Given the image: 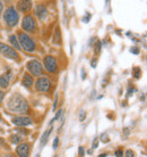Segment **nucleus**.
Instances as JSON below:
<instances>
[{
    "label": "nucleus",
    "instance_id": "1",
    "mask_svg": "<svg viewBox=\"0 0 147 157\" xmlns=\"http://www.w3.org/2000/svg\"><path fill=\"white\" fill-rule=\"evenodd\" d=\"M7 108L12 113H18V114H25L30 110L28 102L20 94H14L10 96V98L7 101Z\"/></svg>",
    "mask_w": 147,
    "mask_h": 157
},
{
    "label": "nucleus",
    "instance_id": "2",
    "mask_svg": "<svg viewBox=\"0 0 147 157\" xmlns=\"http://www.w3.org/2000/svg\"><path fill=\"white\" fill-rule=\"evenodd\" d=\"M17 39H18V43H20V49H23V50L27 51V52H33V51H35V49H36V43H35L34 39L32 36H28L27 33L20 32Z\"/></svg>",
    "mask_w": 147,
    "mask_h": 157
},
{
    "label": "nucleus",
    "instance_id": "3",
    "mask_svg": "<svg viewBox=\"0 0 147 157\" xmlns=\"http://www.w3.org/2000/svg\"><path fill=\"white\" fill-rule=\"evenodd\" d=\"M4 21L8 28H14L20 22V14L14 6H9L4 12Z\"/></svg>",
    "mask_w": 147,
    "mask_h": 157
},
{
    "label": "nucleus",
    "instance_id": "4",
    "mask_svg": "<svg viewBox=\"0 0 147 157\" xmlns=\"http://www.w3.org/2000/svg\"><path fill=\"white\" fill-rule=\"evenodd\" d=\"M27 71L31 73V75L33 76H43V73H44V68H43L42 63L38 60V59H32L27 63Z\"/></svg>",
    "mask_w": 147,
    "mask_h": 157
},
{
    "label": "nucleus",
    "instance_id": "5",
    "mask_svg": "<svg viewBox=\"0 0 147 157\" xmlns=\"http://www.w3.org/2000/svg\"><path fill=\"white\" fill-rule=\"evenodd\" d=\"M22 28H23L24 31L30 32V33H33V32L36 31L38 29V24H36V20L35 17L31 14H27L23 17V21H22Z\"/></svg>",
    "mask_w": 147,
    "mask_h": 157
},
{
    "label": "nucleus",
    "instance_id": "6",
    "mask_svg": "<svg viewBox=\"0 0 147 157\" xmlns=\"http://www.w3.org/2000/svg\"><path fill=\"white\" fill-rule=\"evenodd\" d=\"M0 54L8 59L20 62V55H18V52L15 49H13L10 46L6 44V43L0 42Z\"/></svg>",
    "mask_w": 147,
    "mask_h": 157
},
{
    "label": "nucleus",
    "instance_id": "7",
    "mask_svg": "<svg viewBox=\"0 0 147 157\" xmlns=\"http://www.w3.org/2000/svg\"><path fill=\"white\" fill-rule=\"evenodd\" d=\"M43 68H45V71L49 73H56L58 71V63H57V59L54 58L53 56L48 55L44 57L43 59Z\"/></svg>",
    "mask_w": 147,
    "mask_h": 157
},
{
    "label": "nucleus",
    "instance_id": "8",
    "mask_svg": "<svg viewBox=\"0 0 147 157\" xmlns=\"http://www.w3.org/2000/svg\"><path fill=\"white\" fill-rule=\"evenodd\" d=\"M51 86H52L51 81L48 78H44V76L39 78L36 80V82H35V89H36V91L44 92V94H47V92L50 91Z\"/></svg>",
    "mask_w": 147,
    "mask_h": 157
},
{
    "label": "nucleus",
    "instance_id": "9",
    "mask_svg": "<svg viewBox=\"0 0 147 157\" xmlns=\"http://www.w3.org/2000/svg\"><path fill=\"white\" fill-rule=\"evenodd\" d=\"M13 123L15 125L20 126V128H25V126L32 125L33 121L28 116H15V117L13 118Z\"/></svg>",
    "mask_w": 147,
    "mask_h": 157
},
{
    "label": "nucleus",
    "instance_id": "10",
    "mask_svg": "<svg viewBox=\"0 0 147 157\" xmlns=\"http://www.w3.org/2000/svg\"><path fill=\"white\" fill-rule=\"evenodd\" d=\"M30 151H31V147H30V144H27V142H20L16 147V153L18 157H28Z\"/></svg>",
    "mask_w": 147,
    "mask_h": 157
},
{
    "label": "nucleus",
    "instance_id": "11",
    "mask_svg": "<svg viewBox=\"0 0 147 157\" xmlns=\"http://www.w3.org/2000/svg\"><path fill=\"white\" fill-rule=\"evenodd\" d=\"M48 14H49V12H48L47 6H44V5H42V4L35 6V15L38 16V18H39L40 21L45 20Z\"/></svg>",
    "mask_w": 147,
    "mask_h": 157
},
{
    "label": "nucleus",
    "instance_id": "12",
    "mask_svg": "<svg viewBox=\"0 0 147 157\" xmlns=\"http://www.w3.org/2000/svg\"><path fill=\"white\" fill-rule=\"evenodd\" d=\"M17 9L20 13H28L32 9V1L30 0H24V1H18L17 4Z\"/></svg>",
    "mask_w": 147,
    "mask_h": 157
},
{
    "label": "nucleus",
    "instance_id": "13",
    "mask_svg": "<svg viewBox=\"0 0 147 157\" xmlns=\"http://www.w3.org/2000/svg\"><path fill=\"white\" fill-rule=\"evenodd\" d=\"M22 84H23L25 88L30 89V88L33 86V76H32L30 73H24L23 80H22Z\"/></svg>",
    "mask_w": 147,
    "mask_h": 157
},
{
    "label": "nucleus",
    "instance_id": "14",
    "mask_svg": "<svg viewBox=\"0 0 147 157\" xmlns=\"http://www.w3.org/2000/svg\"><path fill=\"white\" fill-rule=\"evenodd\" d=\"M9 42H10V44H12L13 49H15L16 51H17V50H22V49H20V43H18L17 36H15V34H12V36H9Z\"/></svg>",
    "mask_w": 147,
    "mask_h": 157
},
{
    "label": "nucleus",
    "instance_id": "15",
    "mask_svg": "<svg viewBox=\"0 0 147 157\" xmlns=\"http://www.w3.org/2000/svg\"><path fill=\"white\" fill-rule=\"evenodd\" d=\"M51 132H52V125H51V128H49V129H48L47 131L42 134L41 141H40V146H41V147H43V146L48 142V139H49V136L51 134Z\"/></svg>",
    "mask_w": 147,
    "mask_h": 157
},
{
    "label": "nucleus",
    "instance_id": "16",
    "mask_svg": "<svg viewBox=\"0 0 147 157\" xmlns=\"http://www.w3.org/2000/svg\"><path fill=\"white\" fill-rule=\"evenodd\" d=\"M8 86H9V80L6 78L4 75L0 76V88L1 89H7Z\"/></svg>",
    "mask_w": 147,
    "mask_h": 157
},
{
    "label": "nucleus",
    "instance_id": "17",
    "mask_svg": "<svg viewBox=\"0 0 147 157\" xmlns=\"http://www.w3.org/2000/svg\"><path fill=\"white\" fill-rule=\"evenodd\" d=\"M20 140H22V138H20L18 134H14V136L10 137V141H12V144L18 145V144H20Z\"/></svg>",
    "mask_w": 147,
    "mask_h": 157
},
{
    "label": "nucleus",
    "instance_id": "18",
    "mask_svg": "<svg viewBox=\"0 0 147 157\" xmlns=\"http://www.w3.org/2000/svg\"><path fill=\"white\" fill-rule=\"evenodd\" d=\"M86 115H87V113H86L84 109H81L79 110V113H78V120L81 122H84L86 118Z\"/></svg>",
    "mask_w": 147,
    "mask_h": 157
},
{
    "label": "nucleus",
    "instance_id": "19",
    "mask_svg": "<svg viewBox=\"0 0 147 157\" xmlns=\"http://www.w3.org/2000/svg\"><path fill=\"white\" fill-rule=\"evenodd\" d=\"M132 73H134V76L136 78H139L142 76V70H140L139 67H135L134 70H132Z\"/></svg>",
    "mask_w": 147,
    "mask_h": 157
},
{
    "label": "nucleus",
    "instance_id": "20",
    "mask_svg": "<svg viewBox=\"0 0 147 157\" xmlns=\"http://www.w3.org/2000/svg\"><path fill=\"white\" fill-rule=\"evenodd\" d=\"M101 141L104 142V144H108V142L110 141L109 134L108 133H102V134H101Z\"/></svg>",
    "mask_w": 147,
    "mask_h": 157
},
{
    "label": "nucleus",
    "instance_id": "21",
    "mask_svg": "<svg viewBox=\"0 0 147 157\" xmlns=\"http://www.w3.org/2000/svg\"><path fill=\"white\" fill-rule=\"evenodd\" d=\"M124 157H135V154L131 149H127L124 153Z\"/></svg>",
    "mask_w": 147,
    "mask_h": 157
},
{
    "label": "nucleus",
    "instance_id": "22",
    "mask_svg": "<svg viewBox=\"0 0 147 157\" xmlns=\"http://www.w3.org/2000/svg\"><path fill=\"white\" fill-rule=\"evenodd\" d=\"M97 146H99V138L95 137L93 140V144H92V149H95V148H97Z\"/></svg>",
    "mask_w": 147,
    "mask_h": 157
},
{
    "label": "nucleus",
    "instance_id": "23",
    "mask_svg": "<svg viewBox=\"0 0 147 157\" xmlns=\"http://www.w3.org/2000/svg\"><path fill=\"white\" fill-rule=\"evenodd\" d=\"M116 156L117 157H124V149H122V148H119V149H117Z\"/></svg>",
    "mask_w": 147,
    "mask_h": 157
},
{
    "label": "nucleus",
    "instance_id": "24",
    "mask_svg": "<svg viewBox=\"0 0 147 157\" xmlns=\"http://www.w3.org/2000/svg\"><path fill=\"white\" fill-rule=\"evenodd\" d=\"M78 153H79V157H84V155H85V148L84 147H79L78 148Z\"/></svg>",
    "mask_w": 147,
    "mask_h": 157
},
{
    "label": "nucleus",
    "instance_id": "25",
    "mask_svg": "<svg viewBox=\"0 0 147 157\" xmlns=\"http://www.w3.org/2000/svg\"><path fill=\"white\" fill-rule=\"evenodd\" d=\"M62 113H63V112H62V109H59L58 112H57V114H56V116H54V121H56V120H59V118L61 117L62 116Z\"/></svg>",
    "mask_w": 147,
    "mask_h": 157
},
{
    "label": "nucleus",
    "instance_id": "26",
    "mask_svg": "<svg viewBox=\"0 0 147 157\" xmlns=\"http://www.w3.org/2000/svg\"><path fill=\"white\" fill-rule=\"evenodd\" d=\"M130 52H132V54H135V55H138L140 51H139V48L138 47H132L131 49H130Z\"/></svg>",
    "mask_w": 147,
    "mask_h": 157
},
{
    "label": "nucleus",
    "instance_id": "27",
    "mask_svg": "<svg viewBox=\"0 0 147 157\" xmlns=\"http://www.w3.org/2000/svg\"><path fill=\"white\" fill-rule=\"evenodd\" d=\"M58 146H59V138L57 137V138H54V141H53V149H57L58 148Z\"/></svg>",
    "mask_w": 147,
    "mask_h": 157
},
{
    "label": "nucleus",
    "instance_id": "28",
    "mask_svg": "<svg viewBox=\"0 0 147 157\" xmlns=\"http://www.w3.org/2000/svg\"><path fill=\"white\" fill-rule=\"evenodd\" d=\"M100 51H101V42H100V41H97L96 44H95V52H97V54H99Z\"/></svg>",
    "mask_w": 147,
    "mask_h": 157
},
{
    "label": "nucleus",
    "instance_id": "29",
    "mask_svg": "<svg viewBox=\"0 0 147 157\" xmlns=\"http://www.w3.org/2000/svg\"><path fill=\"white\" fill-rule=\"evenodd\" d=\"M97 65V58H93L92 59V62H91V66L93 67V68H95Z\"/></svg>",
    "mask_w": 147,
    "mask_h": 157
},
{
    "label": "nucleus",
    "instance_id": "30",
    "mask_svg": "<svg viewBox=\"0 0 147 157\" xmlns=\"http://www.w3.org/2000/svg\"><path fill=\"white\" fill-rule=\"evenodd\" d=\"M57 104H58V96H56V98H54V102H53V106H52V110H56V108H57Z\"/></svg>",
    "mask_w": 147,
    "mask_h": 157
},
{
    "label": "nucleus",
    "instance_id": "31",
    "mask_svg": "<svg viewBox=\"0 0 147 157\" xmlns=\"http://www.w3.org/2000/svg\"><path fill=\"white\" fill-rule=\"evenodd\" d=\"M59 36H60V34H59V30L57 29V30H56V36H54V38H53L54 43H57V39H58Z\"/></svg>",
    "mask_w": 147,
    "mask_h": 157
},
{
    "label": "nucleus",
    "instance_id": "32",
    "mask_svg": "<svg viewBox=\"0 0 147 157\" xmlns=\"http://www.w3.org/2000/svg\"><path fill=\"white\" fill-rule=\"evenodd\" d=\"M89 20H91V15H86L85 17H84V18H83V22H84V23H88L89 22Z\"/></svg>",
    "mask_w": 147,
    "mask_h": 157
},
{
    "label": "nucleus",
    "instance_id": "33",
    "mask_svg": "<svg viewBox=\"0 0 147 157\" xmlns=\"http://www.w3.org/2000/svg\"><path fill=\"white\" fill-rule=\"evenodd\" d=\"M5 98V92L2 90H0V104L2 102V100H4Z\"/></svg>",
    "mask_w": 147,
    "mask_h": 157
},
{
    "label": "nucleus",
    "instance_id": "34",
    "mask_svg": "<svg viewBox=\"0 0 147 157\" xmlns=\"http://www.w3.org/2000/svg\"><path fill=\"white\" fill-rule=\"evenodd\" d=\"M2 13H4V4H2V1H0V16Z\"/></svg>",
    "mask_w": 147,
    "mask_h": 157
},
{
    "label": "nucleus",
    "instance_id": "35",
    "mask_svg": "<svg viewBox=\"0 0 147 157\" xmlns=\"http://www.w3.org/2000/svg\"><path fill=\"white\" fill-rule=\"evenodd\" d=\"M81 78H83V80H85L86 78V73H85V70H84V68H81Z\"/></svg>",
    "mask_w": 147,
    "mask_h": 157
},
{
    "label": "nucleus",
    "instance_id": "36",
    "mask_svg": "<svg viewBox=\"0 0 147 157\" xmlns=\"http://www.w3.org/2000/svg\"><path fill=\"white\" fill-rule=\"evenodd\" d=\"M134 88H129V89H128V96H131V94L132 92H134Z\"/></svg>",
    "mask_w": 147,
    "mask_h": 157
},
{
    "label": "nucleus",
    "instance_id": "37",
    "mask_svg": "<svg viewBox=\"0 0 147 157\" xmlns=\"http://www.w3.org/2000/svg\"><path fill=\"white\" fill-rule=\"evenodd\" d=\"M4 157H16V156L13 155V154H6V155H4Z\"/></svg>",
    "mask_w": 147,
    "mask_h": 157
},
{
    "label": "nucleus",
    "instance_id": "38",
    "mask_svg": "<svg viewBox=\"0 0 147 157\" xmlns=\"http://www.w3.org/2000/svg\"><path fill=\"white\" fill-rule=\"evenodd\" d=\"M99 157H108V154H106V153H103V154H101V155Z\"/></svg>",
    "mask_w": 147,
    "mask_h": 157
},
{
    "label": "nucleus",
    "instance_id": "39",
    "mask_svg": "<svg viewBox=\"0 0 147 157\" xmlns=\"http://www.w3.org/2000/svg\"><path fill=\"white\" fill-rule=\"evenodd\" d=\"M36 157H40V155H38V156H36Z\"/></svg>",
    "mask_w": 147,
    "mask_h": 157
}]
</instances>
